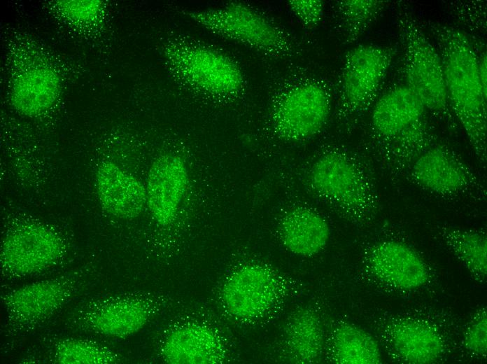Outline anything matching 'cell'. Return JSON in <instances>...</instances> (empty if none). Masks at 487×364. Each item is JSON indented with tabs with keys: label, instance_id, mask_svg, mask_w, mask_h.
Returning a JSON list of instances; mask_svg holds the SVG:
<instances>
[{
	"label": "cell",
	"instance_id": "obj_3",
	"mask_svg": "<svg viewBox=\"0 0 487 364\" xmlns=\"http://www.w3.org/2000/svg\"><path fill=\"white\" fill-rule=\"evenodd\" d=\"M310 178L320 196L355 218L367 216L376 207L372 179L357 159L343 150L333 148L320 156Z\"/></svg>",
	"mask_w": 487,
	"mask_h": 364
},
{
	"label": "cell",
	"instance_id": "obj_27",
	"mask_svg": "<svg viewBox=\"0 0 487 364\" xmlns=\"http://www.w3.org/2000/svg\"><path fill=\"white\" fill-rule=\"evenodd\" d=\"M449 14L462 30L475 36L486 34V2L484 1H454L447 4Z\"/></svg>",
	"mask_w": 487,
	"mask_h": 364
},
{
	"label": "cell",
	"instance_id": "obj_11",
	"mask_svg": "<svg viewBox=\"0 0 487 364\" xmlns=\"http://www.w3.org/2000/svg\"><path fill=\"white\" fill-rule=\"evenodd\" d=\"M331 111V94L318 82H304L288 89L274 112V125L278 136L287 141L309 139L325 126Z\"/></svg>",
	"mask_w": 487,
	"mask_h": 364
},
{
	"label": "cell",
	"instance_id": "obj_26",
	"mask_svg": "<svg viewBox=\"0 0 487 364\" xmlns=\"http://www.w3.org/2000/svg\"><path fill=\"white\" fill-rule=\"evenodd\" d=\"M288 339L297 359L302 362L313 360L322 346V332L316 317L308 312L297 314L290 323Z\"/></svg>",
	"mask_w": 487,
	"mask_h": 364
},
{
	"label": "cell",
	"instance_id": "obj_30",
	"mask_svg": "<svg viewBox=\"0 0 487 364\" xmlns=\"http://www.w3.org/2000/svg\"><path fill=\"white\" fill-rule=\"evenodd\" d=\"M324 3L320 0L290 1L288 6L294 15L308 28L316 27L324 13Z\"/></svg>",
	"mask_w": 487,
	"mask_h": 364
},
{
	"label": "cell",
	"instance_id": "obj_10",
	"mask_svg": "<svg viewBox=\"0 0 487 364\" xmlns=\"http://www.w3.org/2000/svg\"><path fill=\"white\" fill-rule=\"evenodd\" d=\"M64 251L62 239L52 230L40 223H22L3 241L1 272L9 278L40 272L55 265Z\"/></svg>",
	"mask_w": 487,
	"mask_h": 364
},
{
	"label": "cell",
	"instance_id": "obj_20",
	"mask_svg": "<svg viewBox=\"0 0 487 364\" xmlns=\"http://www.w3.org/2000/svg\"><path fill=\"white\" fill-rule=\"evenodd\" d=\"M60 92L57 73L48 67H34L18 75L11 87L13 107L27 116L38 115L52 107Z\"/></svg>",
	"mask_w": 487,
	"mask_h": 364
},
{
	"label": "cell",
	"instance_id": "obj_16",
	"mask_svg": "<svg viewBox=\"0 0 487 364\" xmlns=\"http://www.w3.org/2000/svg\"><path fill=\"white\" fill-rule=\"evenodd\" d=\"M96 189L103 209L118 218H136L147 203L146 191L141 183L111 162H103L98 167Z\"/></svg>",
	"mask_w": 487,
	"mask_h": 364
},
{
	"label": "cell",
	"instance_id": "obj_9",
	"mask_svg": "<svg viewBox=\"0 0 487 364\" xmlns=\"http://www.w3.org/2000/svg\"><path fill=\"white\" fill-rule=\"evenodd\" d=\"M404 177L421 188L441 196L486 193L483 182L460 154L439 142L427 149Z\"/></svg>",
	"mask_w": 487,
	"mask_h": 364
},
{
	"label": "cell",
	"instance_id": "obj_28",
	"mask_svg": "<svg viewBox=\"0 0 487 364\" xmlns=\"http://www.w3.org/2000/svg\"><path fill=\"white\" fill-rule=\"evenodd\" d=\"M464 345L472 353L485 356L487 352L486 310H479L469 324L464 335Z\"/></svg>",
	"mask_w": 487,
	"mask_h": 364
},
{
	"label": "cell",
	"instance_id": "obj_17",
	"mask_svg": "<svg viewBox=\"0 0 487 364\" xmlns=\"http://www.w3.org/2000/svg\"><path fill=\"white\" fill-rule=\"evenodd\" d=\"M419 97L404 83L391 87L376 100L370 125L376 144L392 137L426 114Z\"/></svg>",
	"mask_w": 487,
	"mask_h": 364
},
{
	"label": "cell",
	"instance_id": "obj_21",
	"mask_svg": "<svg viewBox=\"0 0 487 364\" xmlns=\"http://www.w3.org/2000/svg\"><path fill=\"white\" fill-rule=\"evenodd\" d=\"M284 246L292 253L302 256L318 253L327 244L330 227L318 214L304 208L288 212L279 225Z\"/></svg>",
	"mask_w": 487,
	"mask_h": 364
},
{
	"label": "cell",
	"instance_id": "obj_1",
	"mask_svg": "<svg viewBox=\"0 0 487 364\" xmlns=\"http://www.w3.org/2000/svg\"><path fill=\"white\" fill-rule=\"evenodd\" d=\"M423 27L442 61L445 85L453 114L463 130L478 161L486 162L487 93L478 69L480 37L436 21Z\"/></svg>",
	"mask_w": 487,
	"mask_h": 364
},
{
	"label": "cell",
	"instance_id": "obj_7",
	"mask_svg": "<svg viewBox=\"0 0 487 364\" xmlns=\"http://www.w3.org/2000/svg\"><path fill=\"white\" fill-rule=\"evenodd\" d=\"M188 15L211 31L258 50L280 54L289 49L282 30L246 4L234 2L218 8L191 11Z\"/></svg>",
	"mask_w": 487,
	"mask_h": 364
},
{
	"label": "cell",
	"instance_id": "obj_8",
	"mask_svg": "<svg viewBox=\"0 0 487 364\" xmlns=\"http://www.w3.org/2000/svg\"><path fill=\"white\" fill-rule=\"evenodd\" d=\"M151 300L136 296L92 298L77 307L68 322L76 330L125 338L141 330L154 314Z\"/></svg>",
	"mask_w": 487,
	"mask_h": 364
},
{
	"label": "cell",
	"instance_id": "obj_12",
	"mask_svg": "<svg viewBox=\"0 0 487 364\" xmlns=\"http://www.w3.org/2000/svg\"><path fill=\"white\" fill-rule=\"evenodd\" d=\"M278 293V284L274 274L266 267L251 265L230 276L223 286L222 297L232 316L251 318L267 311Z\"/></svg>",
	"mask_w": 487,
	"mask_h": 364
},
{
	"label": "cell",
	"instance_id": "obj_19",
	"mask_svg": "<svg viewBox=\"0 0 487 364\" xmlns=\"http://www.w3.org/2000/svg\"><path fill=\"white\" fill-rule=\"evenodd\" d=\"M389 336L397 354L408 363H432L444 351L443 340L437 330L423 321L399 320L391 325Z\"/></svg>",
	"mask_w": 487,
	"mask_h": 364
},
{
	"label": "cell",
	"instance_id": "obj_24",
	"mask_svg": "<svg viewBox=\"0 0 487 364\" xmlns=\"http://www.w3.org/2000/svg\"><path fill=\"white\" fill-rule=\"evenodd\" d=\"M439 234L444 243L479 279L487 274V238L484 232L442 227Z\"/></svg>",
	"mask_w": 487,
	"mask_h": 364
},
{
	"label": "cell",
	"instance_id": "obj_18",
	"mask_svg": "<svg viewBox=\"0 0 487 364\" xmlns=\"http://www.w3.org/2000/svg\"><path fill=\"white\" fill-rule=\"evenodd\" d=\"M162 355L171 364H216L223 360L224 349L212 330L192 324L172 331L163 343Z\"/></svg>",
	"mask_w": 487,
	"mask_h": 364
},
{
	"label": "cell",
	"instance_id": "obj_13",
	"mask_svg": "<svg viewBox=\"0 0 487 364\" xmlns=\"http://www.w3.org/2000/svg\"><path fill=\"white\" fill-rule=\"evenodd\" d=\"M368 265L380 281L402 290H414L429 278L428 267L410 246L396 240H385L369 251Z\"/></svg>",
	"mask_w": 487,
	"mask_h": 364
},
{
	"label": "cell",
	"instance_id": "obj_22",
	"mask_svg": "<svg viewBox=\"0 0 487 364\" xmlns=\"http://www.w3.org/2000/svg\"><path fill=\"white\" fill-rule=\"evenodd\" d=\"M332 356L337 363L378 364L381 354L376 341L364 330L351 324H342L334 330Z\"/></svg>",
	"mask_w": 487,
	"mask_h": 364
},
{
	"label": "cell",
	"instance_id": "obj_14",
	"mask_svg": "<svg viewBox=\"0 0 487 364\" xmlns=\"http://www.w3.org/2000/svg\"><path fill=\"white\" fill-rule=\"evenodd\" d=\"M188 174L182 159L175 155L158 157L152 164L147 182V204L157 223L173 220L186 189Z\"/></svg>",
	"mask_w": 487,
	"mask_h": 364
},
{
	"label": "cell",
	"instance_id": "obj_23",
	"mask_svg": "<svg viewBox=\"0 0 487 364\" xmlns=\"http://www.w3.org/2000/svg\"><path fill=\"white\" fill-rule=\"evenodd\" d=\"M389 1H337L334 10L337 31L342 41L351 44L356 41L379 18Z\"/></svg>",
	"mask_w": 487,
	"mask_h": 364
},
{
	"label": "cell",
	"instance_id": "obj_4",
	"mask_svg": "<svg viewBox=\"0 0 487 364\" xmlns=\"http://www.w3.org/2000/svg\"><path fill=\"white\" fill-rule=\"evenodd\" d=\"M397 49L374 44L360 45L349 50L339 81V115L353 118L374 104Z\"/></svg>",
	"mask_w": 487,
	"mask_h": 364
},
{
	"label": "cell",
	"instance_id": "obj_25",
	"mask_svg": "<svg viewBox=\"0 0 487 364\" xmlns=\"http://www.w3.org/2000/svg\"><path fill=\"white\" fill-rule=\"evenodd\" d=\"M50 356L59 364H108L118 360L111 349L97 342L76 338L60 339L55 342Z\"/></svg>",
	"mask_w": 487,
	"mask_h": 364
},
{
	"label": "cell",
	"instance_id": "obj_5",
	"mask_svg": "<svg viewBox=\"0 0 487 364\" xmlns=\"http://www.w3.org/2000/svg\"><path fill=\"white\" fill-rule=\"evenodd\" d=\"M171 70L192 87L220 97L239 93L244 80L239 66L214 49L182 41H173L164 49Z\"/></svg>",
	"mask_w": 487,
	"mask_h": 364
},
{
	"label": "cell",
	"instance_id": "obj_15",
	"mask_svg": "<svg viewBox=\"0 0 487 364\" xmlns=\"http://www.w3.org/2000/svg\"><path fill=\"white\" fill-rule=\"evenodd\" d=\"M438 142L433 125L425 114L392 137L377 144L381 167L390 180L405 176L414 162Z\"/></svg>",
	"mask_w": 487,
	"mask_h": 364
},
{
	"label": "cell",
	"instance_id": "obj_2",
	"mask_svg": "<svg viewBox=\"0 0 487 364\" xmlns=\"http://www.w3.org/2000/svg\"><path fill=\"white\" fill-rule=\"evenodd\" d=\"M398 39L402 51L404 83L419 97L426 111L450 130L458 123L450 107L439 55L411 6L395 4Z\"/></svg>",
	"mask_w": 487,
	"mask_h": 364
},
{
	"label": "cell",
	"instance_id": "obj_6",
	"mask_svg": "<svg viewBox=\"0 0 487 364\" xmlns=\"http://www.w3.org/2000/svg\"><path fill=\"white\" fill-rule=\"evenodd\" d=\"M83 272L26 285L1 297L10 335L29 332L43 323L64 304L80 288Z\"/></svg>",
	"mask_w": 487,
	"mask_h": 364
},
{
	"label": "cell",
	"instance_id": "obj_29",
	"mask_svg": "<svg viewBox=\"0 0 487 364\" xmlns=\"http://www.w3.org/2000/svg\"><path fill=\"white\" fill-rule=\"evenodd\" d=\"M102 4L98 1H62L59 8L64 16L78 22H89L100 15Z\"/></svg>",
	"mask_w": 487,
	"mask_h": 364
}]
</instances>
